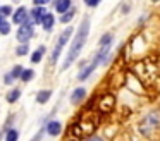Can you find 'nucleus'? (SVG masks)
Returning <instances> with one entry per match:
<instances>
[{
	"instance_id": "aec40b11",
	"label": "nucleus",
	"mask_w": 160,
	"mask_h": 141,
	"mask_svg": "<svg viewBox=\"0 0 160 141\" xmlns=\"http://www.w3.org/2000/svg\"><path fill=\"white\" fill-rule=\"evenodd\" d=\"M18 139H19V134L16 129H11L7 133V136H5V141H18Z\"/></svg>"
},
{
	"instance_id": "6ab92c4d",
	"label": "nucleus",
	"mask_w": 160,
	"mask_h": 141,
	"mask_svg": "<svg viewBox=\"0 0 160 141\" xmlns=\"http://www.w3.org/2000/svg\"><path fill=\"white\" fill-rule=\"evenodd\" d=\"M110 43H112V34L110 33L103 34L100 40V47H110Z\"/></svg>"
},
{
	"instance_id": "2eb2a0df",
	"label": "nucleus",
	"mask_w": 160,
	"mask_h": 141,
	"mask_svg": "<svg viewBox=\"0 0 160 141\" xmlns=\"http://www.w3.org/2000/svg\"><path fill=\"white\" fill-rule=\"evenodd\" d=\"M4 17L5 16L0 14V33H2V34H9V33H11V26H9V23L4 19Z\"/></svg>"
},
{
	"instance_id": "f03ea898",
	"label": "nucleus",
	"mask_w": 160,
	"mask_h": 141,
	"mask_svg": "<svg viewBox=\"0 0 160 141\" xmlns=\"http://www.w3.org/2000/svg\"><path fill=\"white\" fill-rule=\"evenodd\" d=\"M97 126H98V115L88 113V115L83 117L79 122L74 124L72 129H71V134H72L76 139H79V138H86L97 129Z\"/></svg>"
},
{
	"instance_id": "39448f33",
	"label": "nucleus",
	"mask_w": 160,
	"mask_h": 141,
	"mask_svg": "<svg viewBox=\"0 0 160 141\" xmlns=\"http://www.w3.org/2000/svg\"><path fill=\"white\" fill-rule=\"evenodd\" d=\"M71 34H72V28H66V29L62 31V34L59 36V40H57V45L53 47V52H52V62H57V58L60 57V53H62V48L67 45V41H69Z\"/></svg>"
},
{
	"instance_id": "b1692460",
	"label": "nucleus",
	"mask_w": 160,
	"mask_h": 141,
	"mask_svg": "<svg viewBox=\"0 0 160 141\" xmlns=\"http://www.w3.org/2000/svg\"><path fill=\"white\" fill-rule=\"evenodd\" d=\"M100 2H102V0H84V3H86L88 7H97Z\"/></svg>"
},
{
	"instance_id": "0eeeda50",
	"label": "nucleus",
	"mask_w": 160,
	"mask_h": 141,
	"mask_svg": "<svg viewBox=\"0 0 160 141\" xmlns=\"http://www.w3.org/2000/svg\"><path fill=\"white\" fill-rule=\"evenodd\" d=\"M12 21H14V24H22L24 21H28V10H26L24 7H19V9L12 14Z\"/></svg>"
},
{
	"instance_id": "423d86ee",
	"label": "nucleus",
	"mask_w": 160,
	"mask_h": 141,
	"mask_svg": "<svg viewBox=\"0 0 160 141\" xmlns=\"http://www.w3.org/2000/svg\"><path fill=\"white\" fill-rule=\"evenodd\" d=\"M33 24L29 23V21H24V23L21 24V28H19L18 31V40L21 41V43H28V40L33 36Z\"/></svg>"
},
{
	"instance_id": "f8f14e48",
	"label": "nucleus",
	"mask_w": 160,
	"mask_h": 141,
	"mask_svg": "<svg viewBox=\"0 0 160 141\" xmlns=\"http://www.w3.org/2000/svg\"><path fill=\"white\" fill-rule=\"evenodd\" d=\"M71 9V0H57L55 2V10L59 14H64Z\"/></svg>"
},
{
	"instance_id": "9d476101",
	"label": "nucleus",
	"mask_w": 160,
	"mask_h": 141,
	"mask_svg": "<svg viewBox=\"0 0 160 141\" xmlns=\"http://www.w3.org/2000/svg\"><path fill=\"white\" fill-rule=\"evenodd\" d=\"M84 96H86V89H84V88H78V89H74L72 95H71V103L78 105L79 102H83Z\"/></svg>"
},
{
	"instance_id": "6e6552de",
	"label": "nucleus",
	"mask_w": 160,
	"mask_h": 141,
	"mask_svg": "<svg viewBox=\"0 0 160 141\" xmlns=\"http://www.w3.org/2000/svg\"><path fill=\"white\" fill-rule=\"evenodd\" d=\"M60 131H62V126H60L59 120H50L48 126H47V133H48L50 136H59Z\"/></svg>"
},
{
	"instance_id": "20e7f679",
	"label": "nucleus",
	"mask_w": 160,
	"mask_h": 141,
	"mask_svg": "<svg viewBox=\"0 0 160 141\" xmlns=\"http://www.w3.org/2000/svg\"><path fill=\"white\" fill-rule=\"evenodd\" d=\"M158 126H160V115L157 112H152L141 120V124H139V131H141V134L148 136V134H152L155 129H158Z\"/></svg>"
},
{
	"instance_id": "a878e982",
	"label": "nucleus",
	"mask_w": 160,
	"mask_h": 141,
	"mask_svg": "<svg viewBox=\"0 0 160 141\" xmlns=\"http://www.w3.org/2000/svg\"><path fill=\"white\" fill-rule=\"evenodd\" d=\"M12 79H14V76H12L11 72H9V74L5 76V83H7V84H11V83H12Z\"/></svg>"
},
{
	"instance_id": "9b49d317",
	"label": "nucleus",
	"mask_w": 160,
	"mask_h": 141,
	"mask_svg": "<svg viewBox=\"0 0 160 141\" xmlns=\"http://www.w3.org/2000/svg\"><path fill=\"white\" fill-rule=\"evenodd\" d=\"M53 23H55V17H53V14H50V12H47L45 16H43V19H42V26H43V29H47V31H50L53 28Z\"/></svg>"
},
{
	"instance_id": "412c9836",
	"label": "nucleus",
	"mask_w": 160,
	"mask_h": 141,
	"mask_svg": "<svg viewBox=\"0 0 160 141\" xmlns=\"http://www.w3.org/2000/svg\"><path fill=\"white\" fill-rule=\"evenodd\" d=\"M16 53H18L19 57H22V55H26V53H28V43H22L21 47H18Z\"/></svg>"
},
{
	"instance_id": "f3484780",
	"label": "nucleus",
	"mask_w": 160,
	"mask_h": 141,
	"mask_svg": "<svg viewBox=\"0 0 160 141\" xmlns=\"http://www.w3.org/2000/svg\"><path fill=\"white\" fill-rule=\"evenodd\" d=\"M19 95H21V91H19V89H12V91H9V95H7V102H9V103L18 102V100H19Z\"/></svg>"
},
{
	"instance_id": "393cba45",
	"label": "nucleus",
	"mask_w": 160,
	"mask_h": 141,
	"mask_svg": "<svg viewBox=\"0 0 160 141\" xmlns=\"http://www.w3.org/2000/svg\"><path fill=\"white\" fill-rule=\"evenodd\" d=\"M86 141H105V139H103V138H100V136H90Z\"/></svg>"
},
{
	"instance_id": "dca6fc26",
	"label": "nucleus",
	"mask_w": 160,
	"mask_h": 141,
	"mask_svg": "<svg viewBox=\"0 0 160 141\" xmlns=\"http://www.w3.org/2000/svg\"><path fill=\"white\" fill-rule=\"evenodd\" d=\"M33 76H35V71L33 69H22V74H21V79L22 81H31L33 79Z\"/></svg>"
},
{
	"instance_id": "1a4fd4ad",
	"label": "nucleus",
	"mask_w": 160,
	"mask_h": 141,
	"mask_svg": "<svg viewBox=\"0 0 160 141\" xmlns=\"http://www.w3.org/2000/svg\"><path fill=\"white\" fill-rule=\"evenodd\" d=\"M47 14V10H45V7L43 5H36L35 9L31 10V17H33V21H35V23H42V19H43V16H45Z\"/></svg>"
},
{
	"instance_id": "5701e85b",
	"label": "nucleus",
	"mask_w": 160,
	"mask_h": 141,
	"mask_svg": "<svg viewBox=\"0 0 160 141\" xmlns=\"http://www.w3.org/2000/svg\"><path fill=\"white\" fill-rule=\"evenodd\" d=\"M0 14L2 16H9V14H12V9L9 5H4V7H0Z\"/></svg>"
},
{
	"instance_id": "4be33fe9",
	"label": "nucleus",
	"mask_w": 160,
	"mask_h": 141,
	"mask_svg": "<svg viewBox=\"0 0 160 141\" xmlns=\"http://www.w3.org/2000/svg\"><path fill=\"white\" fill-rule=\"evenodd\" d=\"M11 74L14 76V79H16V78H21V74H22V67H21V65H14V69L11 71Z\"/></svg>"
},
{
	"instance_id": "7ed1b4c3",
	"label": "nucleus",
	"mask_w": 160,
	"mask_h": 141,
	"mask_svg": "<svg viewBox=\"0 0 160 141\" xmlns=\"http://www.w3.org/2000/svg\"><path fill=\"white\" fill-rule=\"evenodd\" d=\"M107 57H108V47H100V52H98V53L95 55L93 62H91L90 65H86V67H84L83 71H81L79 74H78V79H79V81H84L86 78H90V74H91V72H93L100 64H103Z\"/></svg>"
},
{
	"instance_id": "f257e3e1",
	"label": "nucleus",
	"mask_w": 160,
	"mask_h": 141,
	"mask_svg": "<svg viewBox=\"0 0 160 141\" xmlns=\"http://www.w3.org/2000/svg\"><path fill=\"white\" fill-rule=\"evenodd\" d=\"M88 33H90V19H88V17H84L83 23L79 24V28H78L76 36H74L72 43H71V47H69V52H67V55H66V60H64V64H62V69H67L78 58V55L81 53L84 43H86Z\"/></svg>"
},
{
	"instance_id": "a211bd4d",
	"label": "nucleus",
	"mask_w": 160,
	"mask_h": 141,
	"mask_svg": "<svg viewBox=\"0 0 160 141\" xmlns=\"http://www.w3.org/2000/svg\"><path fill=\"white\" fill-rule=\"evenodd\" d=\"M74 12H76L74 9H69L67 12H64L62 16H60V21H62V23H69V21L74 17Z\"/></svg>"
},
{
	"instance_id": "bb28decb",
	"label": "nucleus",
	"mask_w": 160,
	"mask_h": 141,
	"mask_svg": "<svg viewBox=\"0 0 160 141\" xmlns=\"http://www.w3.org/2000/svg\"><path fill=\"white\" fill-rule=\"evenodd\" d=\"M33 2H35L36 5H45V3H48L50 0H33Z\"/></svg>"
},
{
	"instance_id": "4468645a",
	"label": "nucleus",
	"mask_w": 160,
	"mask_h": 141,
	"mask_svg": "<svg viewBox=\"0 0 160 141\" xmlns=\"http://www.w3.org/2000/svg\"><path fill=\"white\" fill-rule=\"evenodd\" d=\"M43 53H45V47H38V48H36L35 53L31 55V62H33V64H38V62L42 60Z\"/></svg>"
},
{
	"instance_id": "cd10ccee",
	"label": "nucleus",
	"mask_w": 160,
	"mask_h": 141,
	"mask_svg": "<svg viewBox=\"0 0 160 141\" xmlns=\"http://www.w3.org/2000/svg\"><path fill=\"white\" fill-rule=\"evenodd\" d=\"M152 2H158V0H152Z\"/></svg>"
},
{
	"instance_id": "ddd939ff",
	"label": "nucleus",
	"mask_w": 160,
	"mask_h": 141,
	"mask_svg": "<svg viewBox=\"0 0 160 141\" xmlns=\"http://www.w3.org/2000/svg\"><path fill=\"white\" fill-rule=\"evenodd\" d=\"M50 96H52V91L50 89H43V91L38 93V96H36V102L38 103H47L50 100Z\"/></svg>"
}]
</instances>
